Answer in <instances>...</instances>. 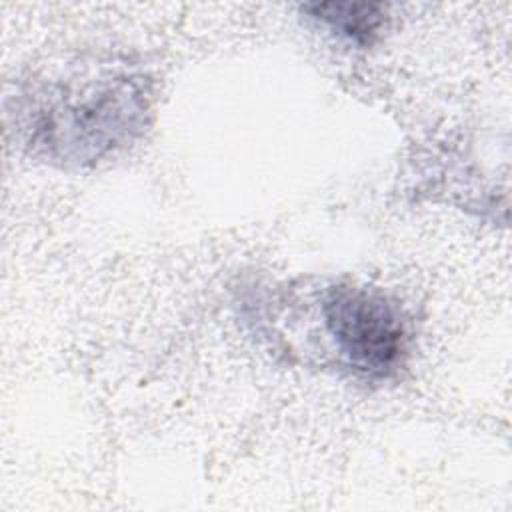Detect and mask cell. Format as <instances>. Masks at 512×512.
Listing matches in <instances>:
<instances>
[{
  "instance_id": "6da1fadb",
  "label": "cell",
  "mask_w": 512,
  "mask_h": 512,
  "mask_svg": "<svg viewBox=\"0 0 512 512\" xmlns=\"http://www.w3.org/2000/svg\"><path fill=\"white\" fill-rule=\"evenodd\" d=\"M148 100L146 78L124 64L70 68L26 96L22 132L50 162L94 164L140 134Z\"/></svg>"
},
{
  "instance_id": "7a4b0ae2",
  "label": "cell",
  "mask_w": 512,
  "mask_h": 512,
  "mask_svg": "<svg viewBox=\"0 0 512 512\" xmlns=\"http://www.w3.org/2000/svg\"><path fill=\"white\" fill-rule=\"evenodd\" d=\"M322 318L338 354L362 376H390L408 352L406 320L378 290L338 284L324 294Z\"/></svg>"
},
{
  "instance_id": "3957f363",
  "label": "cell",
  "mask_w": 512,
  "mask_h": 512,
  "mask_svg": "<svg viewBox=\"0 0 512 512\" xmlns=\"http://www.w3.org/2000/svg\"><path fill=\"white\" fill-rule=\"evenodd\" d=\"M302 10L356 44L370 42L386 22V8L374 2H322L306 4Z\"/></svg>"
}]
</instances>
